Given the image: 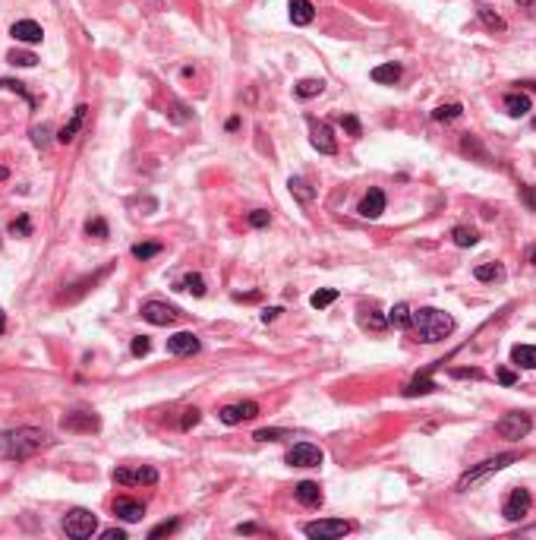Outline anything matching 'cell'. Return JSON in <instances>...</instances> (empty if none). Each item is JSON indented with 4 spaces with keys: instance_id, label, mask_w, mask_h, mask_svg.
<instances>
[{
    "instance_id": "6da1fadb",
    "label": "cell",
    "mask_w": 536,
    "mask_h": 540,
    "mask_svg": "<svg viewBox=\"0 0 536 540\" xmlns=\"http://www.w3.org/2000/svg\"><path fill=\"white\" fill-rule=\"evenodd\" d=\"M48 446V433L38 427H16L0 433V455L3 458H32L35 452H41Z\"/></svg>"
},
{
    "instance_id": "7a4b0ae2",
    "label": "cell",
    "mask_w": 536,
    "mask_h": 540,
    "mask_svg": "<svg viewBox=\"0 0 536 540\" xmlns=\"http://www.w3.org/2000/svg\"><path fill=\"white\" fill-rule=\"evenodd\" d=\"M410 329L420 335V341L435 345V341H445V338L455 332V319H451V313H445V310L420 307V310H413V323H410Z\"/></svg>"
},
{
    "instance_id": "3957f363",
    "label": "cell",
    "mask_w": 536,
    "mask_h": 540,
    "mask_svg": "<svg viewBox=\"0 0 536 540\" xmlns=\"http://www.w3.org/2000/svg\"><path fill=\"white\" fill-rule=\"evenodd\" d=\"M514 461H517V455H514V452H502V455H495V458H486V461H480L477 468H470L467 474H461V480H457V493L477 490L480 483H486V480L492 477V474L505 471V468L514 465Z\"/></svg>"
},
{
    "instance_id": "277c9868",
    "label": "cell",
    "mask_w": 536,
    "mask_h": 540,
    "mask_svg": "<svg viewBox=\"0 0 536 540\" xmlns=\"http://www.w3.org/2000/svg\"><path fill=\"white\" fill-rule=\"evenodd\" d=\"M63 531H67V537H73V540H85L98 531V518L92 515L89 509H73V512H67V518H63Z\"/></svg>"
},
{
    "instance_id": "5b68a950",
    "label": "cell",
    "mask_w": 536,
    "mask_h": 540,
    "mask_svg": "<svg viewBox=\"0 0 536 540\" xmlns=\"http://www.w3.org/2000/svg\"><path fill=\"white\" fill-rule=\"evenodd\" d=\"M350 521H341V518H322V521H309L303 525V534L313 540H335V537H344L350 531Z\"/></svg>"
},
{
    "instance_id": "8992f818",
    "label": "cell",
    "mask_w": 536,
    "mask_h": 540,
    "mask_svg": "<svg viewBox=\"0 0 536 540\" xmlns=\"http://www.w3.org/2000/svg\"><path fill=\"white\" fill-rule=\"evenodd\" d=\"M533 430V420L527 417V414H517V411H511V414H505V417L495 423V433L502 436V439H524V436Z\"/></svg>"
},
{
    "instance_id": "52a82bcc",
    "label": "cell",
    "mask_w": 536,
    "mask_h": 540,
    "mask_svg": "<svg viewBox=\"0 0 536 540\" xmlns=\"http://www.w3.org/2000/svg\"><path fill=\"white\" fill-rule=\"evenodd\" d=\"M111 477H114V483H120V487H142V483H158V471L152 465L117 468Z\"/></svg>"
},
{
    "instance_id": "ba28073f",
    "label": "cell",
    "mask_w": 536,
    "mask_h": 540,
    "mask_svg": "<svg viewBox=\"0 0 536 540\" xmlns=\"http://www.w3.org/2000/svg\"><path fill=\"white\" fill-rule=\"evenodd\" d=\"M139 313H142V319H145V323H152V326H174L180 319L177 307L164 303V300H145Z\"/></svg>"
},
{
    "instance_id": "9c48e42d",
    "label": "cell",
    "mask_w": 536,
    "mask_h": 540,
    "mask_svg": "<svg viewBox=\"0 0 536 540\" xmlns=\"http://www.w3.org/2000/svg\"><path fill=\"white\" fill-rule=\"evenodd\" d=\"M530 506H533V496H530V490L517 487V490H511V496L505 499V506H502V515H505L508 521H521V518L530 512Z\"/></svg>"
},
{
    "instance_id": "30bf717a",
    "label": "cell",
    "mask_w": 536,
    "mask_h": 540,
    "mask_svg": "<svg viewBox=\"0 0 536 540\" xmlns=\"http://www.w3.org/2000/svg\"><path fill=\"white\" fill-rule=\"evenodd\" d=\"M287 465L293 468H319L322 465V449L313 443H297L287 452Z\"/></svg>"
},
{
    "instance_id": "8fae6325",
    "label": "cell",
    "mask_w": 536,
    "mask_h": 540,
    "mask_svg": "<svg viewBox=\"0 0 536 540\" xmlns=\"http://www.w3.org/2000/svg\"><path fill=\"white\" fill-rule=\"evenodd\" d=\"M98 427H101V420L89 411H73L60 420V430H67V433H95Z\"/></svg>"
},
{
    "instance_id": "7c38bea8",
    "label": "cell",
    "mask_w": 536,
    "mask_h": 540,
    "mask_svg": "<svg viewBox=\"0 0 536 540\" xmlns=\"http://www.w3.org/2000/svg\"><path fill=\"white\" fill-rule=\"evenodd\" d=\"M256 414H259V405L256 401H243V405H227L221 408V423H227V427H237V423H243V420H253Z\"/></svg>"
},
{
    "instance_id": "4fadbf2b",
    "label": "cell",
    "mask_w": 536,
    "mask_h": 540,
    "mask_svg": "<svg viewBox=\"0 0 536 540\" xmlns=\"http://www.w3.org/2000/svg\"><path fill=\"white\" fill-rule=\"evenodd\" d=\"M10 35H13L16 41H23V45H38V41L45 38V32H41V26H38L35 19H19V23L10 26Z\"/></svg>"
},
{
    "instance_id": "5bb4252c",
    "label": "cell",
    "mask_w": 536,
    "mask_h": 540,
    "mask_svg": "<svg viewBox=\"0 0 536 540\" xmlns=\"http://www.w3.org/2000/svg\"><path fill=\"white\" fill-rule=\"evenodd\" d=\"M167 351L177 354V357H187V354H196L199 351V338L193 332H177V335L167 338Z\"/></svg>"
},
{
    "instance_id": "9a60e30c",
    "label": "cell",
    "mask_w": 536,
    "mask_h": 540,
    "mask_svg": "<svg viewBox=\"0 0 536 540\" xmlns=\"http://www.w3.org/2000/svg\"><path fill=\"white\" fill-rule=\"evenodd\" d=\"M313 146L322 152V155H335L338 152V143H335V136H331V127H328V123H316L313 120Z\"/></svg>"
},
{
    "instance_id": "2e32d148",
    "label": "cell",
    "mask_w": 536,
    "mask_h": 540,
    "mask_svg": "<svg viewBox=\"0 0 536 540\" xmlns=\"http://www.w3.org/2000/svg\"><path fill=\"white\" fill-rule=\"evenodd\" d=\"M357 212L363 218H369V221H373V218H379L382 212H385V193H382V190H369V193L363 196V203H360Z\"/></svg>"
},
{
    "instance_id": "e0dca14e",
    "label": "cell",
    "mask_w": 536,
    "mask_h": 540,
    "mask_svg": "<svg viewBox=\"0 0 536 540\" xmlns=\"http://www.w3.org/2000/svg\"><path fill=\"white\" fill-rule=\"evenodd\" d=\"M85 111H89V108H85V105H79V108H76V111H73V117H70V123H63V127H60V133H57V143H63V146H67V143H73V139H76V133H79V130H82V123H85Z\"/></svg>"
},
{
    "instance_id": "ac0fdd59",
    "label": "cell",
    "mask_w": 536,
    "mask_h": 540,
    "mask_svg": "<svg viewBox=\"0 0 536 540\" xmlns=\"http://www.w3.org/2000/svg\"><path fill=\"white\" fill-rule=\"evenodd\" d=\"M293 496H297L303 506H322V490H319V483H313V480H300L297 487H293Z\"/></svg>"
},
{
    "instance_id": "d6986e66",
    "label": "cell",
    "mask_w": 536,
    "mask_h": 540,
    "mask_svg": "<svg viewBox=\"0 0 536 540\" xmlns=\"http://www.w3.org/2000/svg\"><path fill=\"white\" fill-rule=\"evenodd\" d=\"M287 7H291L293 26H309L316 19V7L309 0H287Z\"/></svg>"
},
{
    "instance_id": "ffe728a7",
    "label": "cell",
    "mask_w": 536,
    "mask_h": 540,
    "mask_svg": "<svg viewBox=\"0 0 536 540\" xmlns=\"http://www.w3.org/2000/svg\"><path fill=\"white\" fill-rule=\"evenodd\" d=\"M114 512H117L123 521H139L145 515V506L136 503V499H127V496H120L117 503H114Z\"/></svg>"
},
{
    "instance_id": "44dd1931",
    "label": "cell",
    "mask_w": 536,
    "mask_h": 540,
    "mask_svg": "<svg viewBox=\"0 0 536 540\" xmlns=\"http://www.w3.org/2000/svg\"><path fill=\"white\" fill-rule=\"evenodd\" d=\"M511 360L524 370H536V345H514Z\"/></svg>"
},
{
    "instance_id": "7402d4cb",
    "label": "cell",
    "mask_w": 536,
    "mask_h": 540,
    "mask_svg": "<svg viewBox=\"0 0 536 540\" xmlns=\"http://www.w3.org/2000/svg\"><path fill=\"white\" fill-rule=\"evenodd\" d=\"M530 98L521 95V92H511V95H505V111L511 114V117H524V114H530Z\"/></svg>"
},
{
    "instance_id": "603a6c76",
    "label": "cell",
    "mask_w": 536,
    "mask_h": 540,
    "mask_svg": "<svg viewBox=\"0 0 536 540\" xmlns=\"http://www.w3.org/2000/svg\"><path fill=\"white\" fill-rule=\"evenodd\" d=\"M401 79V67L398 63H382V67L373 70V83H382V86H395Z\"/></svg>"
},
{
    "instance_id": "cb8c5ba5",
    "label": "cell",
    "mask_w": 536,
    "mask_h": 540,
    "mask_svg": "<svg viewBox=\"0 0 536 540\" xmlns=\"http://www.w3.org/2000/svg\"><path fill=\"white\" fill-rule=\"evenodd\" d=\"M410 323H413V310H410L407 303H398V307L388 313V326H395V329H410Z\"/></svg>"
},
{
    "instance_id": "d4e9b609",
    "label": "cell",
    "mask_w": 536,
    "mask_h": 540,
    "mask_svg": "<svg viewBox=\"0 0 536 540\" xmlns=\"http://www.w3.org/2000/svg\"><path fill=\"white\" fill-rule=\"evenodd\" d=\"M473 275H477V281H502L505 269H502V263H480L473 269Z\"/></svg>"
},
{
    "instance_id": "484cf974",
    "label": "cell",
    "mask_w": 536,
    "mask_h": 540,
    "mask_svg": "<svg viewBox=\"0 0 536 540\" xmlns=\"http://www.w3.org/2000/svg\"><path fill=\"white\" fill-rule=\"evenodd\" d=\"M177 291H189V294H193V297H202V294H205V278H202V275H196V272H189V275H183V278H180Z\"/></svg>"
},
{
    "instance_id": "4316f807",
    "label": "cell",
    "mask_w": 536,
    "mask_h": 540,
    "mask_svg": "<svg viewBox=\"0 0 536 540\" xmlns=\"http://www.w3.org/2000/svg\"><path fill=\"white\" fill-rule=\"evenodd\" d=\"M461 152H464V155H477L483 165H489V152L477 143V136H470V133L464 136V139H461Z\"/></svg>"
},
{
    "instance_id": "83f0119b",
    "label": "cell",
    "mask_w": 536,
    "mask_h": 540,
    "mask_svg": "<svg viewBox=\"0 0 536 540\" xmlns=\"http://www.w3.org/2000/svg\"><path fill=\"white\" fill-rule=\"evenodd\" d=\"M287 187H291V193L297 196V199H303V203H313V199H316V190L309 187L303 177H291V180H287Z\"/></svg>"
},
{
    "instance_id": "f1b7e54d",
    "label": "cell",
    "mask_w": 536,
    "mask_h": 540,
    "mask_svg": "<svg viewBox=\"0 0 536 540\" xmlns=\"http://www.w3.org/2000/svg\"><path fill=\"white\" fill-rule=\"evenodd\" d=\"M426 392H435V383H432L429 376H417V379H413V383L407 386V389H404V395L407 398H417V395H426Z\"/></svg>"
},
{
    "instance_id": "f546056e",
    "label": "cell",
    "mask_w": 536,
    "mask_h": 540,
    "mask_svg": "<svg viewBox=\"0 0 536 540\" xmlns=\"http://www.w3.org/2000/svg\"><path fill=\"white\" fill-rule=\"evenodd\" d=\"M322 89H325L322 79H300L293 92H297V98H316V95H322Z\"/></svg>"
},
{
    "instance_id": "4dcf8cb0",
    "label": "cell",
    "mask_w": 536,
    "mask_h": 540,
    "mask_svg": "<svg viewBox=\"0 0 536 540\" xmlns=\"http://www.w3.org/2000/svg\"><path fill=\"white\" fill-rule=\"evenodd\" d=\"M480 19H483V26H486L489 32H505V29H508L505 19H502L499 13H492L489 7H480Z\"/></svg>"
},
{
    "instance_id": "1f68e13d",
    "label": "cell",
    "mask_w": 536,
    "mask_h": 540,
    "mask_svg": "<svg viewBox=\"0 0 536 540\" xmlns=\"http://www.w3.org/2000/svg\"><path fill=\"white\" fill-rule=\"evenodd\" d=\"M464 108L457 105V101H451V105H439L435 111H432V120H439V123H448V120H457L461 117Z\"/></svg>"
},
{
    "instance_id": "d6a6232c",
    "label": "cell",
    "mask_w": 536,
    "mask_h": 540,
    "mask_svg": "<svg viewBox=\"0 0 536 540\" xmlns=\"http://www.w3.org/2000/svg\"><path fill=\"white\" fill-rule=\"evenodd\" d=\"M451 237H455V243L457 247H477V240H480V234L473 231V228H455V231H451Z\"/></svg>"
},
{
    "instance_id": "836d02e7",
    "label": "cell",
    "mask_w": 536,
    "mask_h": 540,
    "mask_svg": "<svg viewBox=\"0 0 536 540\" xmlns=\"http://www.w3.org/2000/svg\"><path fill=\"white\" fill-rule=\"evenodd\" d=\"M335 300H338V291H335V288H322V291H316L313 297H309V303H313L316 310H325L328 303H335Z\"/></svg>"
},
{
    "instance_id": "e575fe53",
    "label": "cell",
    "mask_w": 536,
    "mask_h": 540,
    "mask_svg": "<svg viewBox=\"0 0 536 540\" xmlns=\"http://www.w3.org/2000/svg\"><path fill=\"white\" fill-rule=\"evenodd\" d=\"M161 253V243H136L133 247V256L136 259H152V256Z\"/></svg>"
},
{
    "instance_id": "d590c367",
    "label": "cell",
    "mask_w": 536,
    "mask_h": 540,
    "mask_svg": "<svg viewBox=\"0 0 536 540\" xmlns=\"http://www.w3.org/2000/svg\"><path fill=\"white\" fill-rule=\"evenodd\" d=\"M10 63H16V67H35L38 57L29 51H10Z\"/></svg>"
},
{
    "instance_id": "8d00e7d4",
    "label": "cell",
    "mask_w": 536,
    "mask_h": 540,
    "mask_svg": "<svg viewBox=\"0 0 536 540\" xmlns=\"http://www.w3.org/2000/svg\"><path fill=\"white\" fill-rule=\"evenodd\" d=\"M177 525H180L177 518H171V521H161V525H155L149 531V540H158V537H164V534H174V531H177Z\"/></svg>"
},
{
    "instance_id": "74e56055",
    "label": "cell",
    "mask_w": 536,
    "mask_h": 540,
    "mask_svg": "<svg viewBox=\"0 0 536 540\" xmlns=\"http://www.w3.org/2000/svg\"><path fill=\"white\" fill-rule=\"evenodd\" d=\"M10 231H13V234H16V237H29V234H32V225H29V215H19V218H16L13 225H10Z\"/></svg>"
},
{
    "instance_id": "f35d334b",
    "label": "cell",
    "mask_w": 536,
    "mask_h": 540,
    "mask_svg": "<svg viewBox=\"0 0 536 540\" xmlns=\"http://www.w3.org/2000/svg\"><path fill=\"white\" fill-rule=\"evenodd\" d=\"M85 234H92V237H107V225H105V218H92L89 225H85Z\"/></svg>"
},
{
    "instance_id": "ab89813d",
    "label": "cell",
    "mask_w": 536,
    "mask_h": 540,
    "mask_svg": "<svg viewBox=\"0 0 536 540\" xmlns=\"http://www.w3.org/2000/svg\"><path fill=\"white\" fill-rule=\"evenodd\" d=\"M281 436H287V433H284V430H256L253 439H259V443H275Z\"/></svg>"
},
{
    "instance_id": "60d3db41",
    "label": "cell",
    "mask_w": 536,
    "mask_h": 540,
    "mask_svg": "<svg viewBox=\"0 0 536 540\" xmlns=\"http://www.w3.org/2000/svg\"><path fill=\"white\" fill-rule=\"evenodd\" d=\"M0 89H13V92H19V95H25V101H29V105H35V98H32L29 92H25L23 83H16V79H0Z\"/></svg>"
},
{
    "instance_id": "b9f144b4",
    "label": "cell",
    "mask_w": 536,
    "mask_h": 540,
    "mask_svg": "<svg viewBox=\"0 0 536 540\" xmlns=\"http://www.w3.org/2000/svg\"><path fill=\"white\" fill-rule=\"evenodd\" d=\"M341 127L347 130L350 136H360V133H363V127H360V120L353 117V114H344V117H341Z\"/></svg>"
},
{
    "instance_id": "7bdbcfd3",
    "label": "cell",
    "mask_w": 536,
    "mask_h": 540,
    "mask_svg": "<svg viewBox=\"0 0 536 540\" xmlns=\"http://www.w3.org/2000/svg\"><path fill=\"white\" fill-rule=\"evenodd\" d=\"M149 348H152V341L145 335H136L133 338V354H136V357H145V354H149Z\"/></svg>"
},
{
    "instance_id": "ee69618b",
    "label": "cell",
    "mask_w": 536,
    "mask_h": 540,
    "mask_svg": "<svg viewBox=\"0 0 536 540\" xmlns=\"http://www.w3.org/2000/svg\"><path fill=\"white\" fill-rule=\"evenodd\" d=\"M521 199L527 203V209H530V212H536V187L524 183V187H521Z\"/></svg>"
},
{
    "instance_id": "f6af8a7d",
    "label": "cell",
    "mask_w": 536,
    "mask_h": 540,
    "mask_svg": "<svg viewBox=\"0 0 536 540\" xmlns=\"http://www.w3.org/2000/svg\"><path fill=\"white\" fill-rule=\"evenodd\" d=\"M366 326H369V329H375V332H382V329L388 326V319H385L382 313H375V310H373V313L366 316Z\"/></svg>"
},
{
    "instance_id": "bcb514c9",
    "label": "cell",
    "mask_w": 536,
    "mask_h": 540,
    "mask_svg": "<svg viewBox=\"0 0 536 540\" xmlns=\"http://www.w3.org/2000/svg\"><path fill=\"white\" fill-rule=\"evenodd\" d=\"M268 221H271V215H268V212H262V209L249 212V225H253V228H265Z\"/></svg>"
},
{
    "instance_id": "7dc6e473",
    "label": "cell",
    "mask_w": 536,
    "mask_h": 540,
    "mask_svg": "<svg viewBox=\"0 0 536 540\" xmlns=\"http://www.w3.org/2000/svg\"><path fill=\"white\" fill-rule=\"evenodd\" d=\"M196 423H199V411H196V408H187V411H183V420H180V427L189 430V427H196Z\"/></svg>"
},
{
    "instance_id": "c3c4849f",
    "label": "cell",
    "mask_w": 536,
    "mask_h": 540,
    "mask_svg": "<svg viewBox=\"0 0 536 540\" xmlns=\"http://www.w3.org/2000/svg\"><path fill=\"white\" fill-rule=\"evenodd\" d=\"M32 139H35V146L45 149V146H48V127H35V130H32Z\"/></svg>"
},
{
    "instance_id": "681fc988",
    "label": "cell",
    "mask_w": 536,
    "mask_h": 540,
    "mask_svg": "<svg viewBox=\"0 0 536 540\" xmlns=\"http://www.w3.org/2000/svg\"><path fill=\"white\" fill-rule=\"evenodd\" d=\"M495 376H499L502 386H514V383H517V373H511V370H499Z\"/></svg>"
},
{
    "instance_id": "f907efd6",
    "label": "cell",
    "mask_w": 536,
    "mask_h": 540,
    "mask_svg": "<svg viewBox=\"0 0 536 540\" xmlns=\"http://www.w3.org/2000/svg\"><path fill=\"white\" fill-rule=\"evenodd\" d=\"M101 537H105V540H127V531H120V528H107V531H101Z\"/></svg>"
},
{
    "instance_id": "816d5d0a",
    "label": "cell",
    "mask_w": 536,
    "mask_h": 540,
    "mask_svg": "<svg viewBox=\"0 0 536 540\" xmlns=\"http://www.w3.org/2000/svg\"><path fill=\"white\" fill-rule=\"evenodd\" d=\"M278 313H281V307H271V310H265V313H262V323H275V319H278Z\"/></svg>"
},
{
    "instance_id": "f5cc1de1",
    "label": "cell",
    "mask_w": 536,
    "mask_h": 540,
    "mask_svg": "<svg viewBox=\"0 0 536 540\" xmlns=\"http://www.w3.org/2000/svg\"><path fill=\"white\" fill-rule=\"evenodd\" d=\"M521 3V10H527V13H536V0H517Z\"/></svg>"
},
{
    "instance_id": "db71d44e",
    "label": "cell",
    "mask_w": 536,
    "mask_h": 540,
    "mask_svg": "<svg viewBox=\"0 0 536 540\" xmlns=\"http://www.w3.org/2000/svg\"><path fill=\"white\" fill-rule=\"evenodd\" d=\"M237 531H240V534H253V531H256V525H240Z\"/></svg>"
},
{
    "instance_id": "11a10c76",
    "label": "cell",
    "mask_w": 536,
    "mask_h": 540,
    "mask_svg": "<svg viewBox=\"0 0 536 540\" xmlns=\"http://www.w3.org/2000/svg\"><path fill=\"white\" fill-rule=\"evenodd\" d=\"M7 332V316H3V310H0V335Z\"/></svg>"
},
{
    "instance_id": "9f6ffc18",
    "label": "cell",
    "mask_w": 536,
    "mask_h": 540,
    "mask_svg": "<svg viewBox=\"0 0 536 540\" xmlns=\"http://www.w3.org/2000/svg\"><path fill=\"white\" fill-rule=\"evenodd\" d=\"M10 177V171H7V168H0V180H7Z\"/></svg>"
},
{
    "instance_id": "6f0895ef",
    "label": "cell",
    "mask_w": 536,
    "mask_h": 540,
    "mask_svg": "<svg viewBox=\"0 0 536 540\" xmlns=\"http://www.w3.org/2000/svg\"><path fill=\"white\" fill-rule=\"evenodd\" d=\"M533 263H536V250H533Z\"/></svg>"
}]
</instances>
